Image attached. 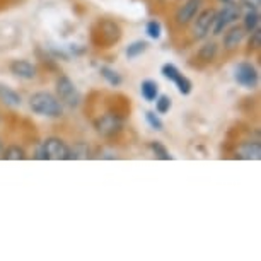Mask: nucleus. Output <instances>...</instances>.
Returning a JSON list of instances; mask_svg holds the SVG:
<instances>
[{"label":"nucleus","instance_id":"obj_1","mask_svg":"<svg viewBox=\"0 0 261 261\" xmlns=\"http://www.w3.org/2000/svg\"><path fill=\"white\" fill-rule=\"evenodd\" d=\"M29 108L33 113L46 118H60L63 115V105L50 92H34L29 97Z\"/></svg>","mask_w":261,"mask_h":261},{"label":"nucleus","instance_id":"obj_2","mask_svg":"<svg viewBox=\"0 0 261 261\" xmlns=\"http://www.w3.org/2000/svg\"><path fill=\"white\" fill-rule=\"evenodd\" d=\"M121 39V28L111 19H102L92 29V41L97 46L110 48Z\"/></svg>","mask_w":261,"mask_h":261},{"label":"nucleus","instance_id":"obj_3","mask_svg":"<svg viewBox=\"0 0 261 261\" xmlns=\"http://www.w3.org/2000/svg\"><path fill=\"white\" fill-rule=\"evenodd\" d=\"M38 159H51V161H67L70 159V150L68 145L58 137H50L41 144L38 149Z\"/></svg>","mask_w":261,"mask_h":261},{"label":"nucleus","instance_id":"obj_4","mask_svg":"<svg viewBox=\"0 0 261 261\" xmlns=\"http://www.w3.org/2000/svg\"><path fill=\"white\" fill-rule=\"evenodd\" d=\"M57 97L62 105L68 108H77L81 105V92L67 75H62L57 81Z\"/></svg>","mask_w":261,"mask_h":261},{"label":"nucleus","instance_id":"obj_5","mask_svg":"<svg viewBox=\"0 0 261 261\" xmlns=\"http://www.w3.org/2000/svg\"><path fill=\"white\" fill-rule=\"evenodd\" d=\"M215 9H203L201 12L196 14V19H195V24H193V29H191V36L196 41L200 39H205L208 34L212 33V26H214V19H215Z\"/></svg>","mask_w":261,"mask_h":261},{"label":"nucleus","instance_id":"obj_6","mask_svg":"<svg viewBox=\"0 0 261 261\" xmlns=\"http://www.w3.org/2000/svg\"><path fill=\"white\" fill-rule=\"evenodd\" d=\"M123 130V120L116 113H105L99 120L96 121V132L105 139L116 137Z\"/></svg>","mask_w":261,"mask_h":261},{"label":"nucleus","instance_id":"obj_7","mask_svg":"<svg viewBox=\"0 0 261 261\" xmlns=\"http://www.w3.org/2000/svg\"><path fill=\"white\" fill-rule=\"evenodd\" d=\"M234 77H236V82H238L239 86L246 87V89H254L259 81V73L251 62H241L239 65L236 67Z\"/></svg>","mask_w":261,"mask_h":261},{"label":"nucleus","instance_id":"obj_8","mask_svg":"<svg viewBox=\"0 0 261 261\" xmlns=\"http://www.w3.org/2000/svg\"><path fill=\"white\" fill-rule=\"evenodd\" d=\"M201 4H203V0H186L183 6L176 11V16H174L176 24H178V26H186V24H190L195 19L196 14H198Z\"/></svg>","mask_w":261,"mask_h":261},{"label":"nucleus","instance_id":"obj_9","mask_svg":"<svg viewBox=\"0 0 261 261\" xmlns=\"http://www.w3.org/2000/svg\"><path fill=\"white\" fill-rule=\"evenodd\" d=\"M9 70L16 77L24 79V81H31V79L36 77V72H38L36 67L28 60H12L11 65H9Z\"/></svg>","mask_w":261,"mask_h":261},{"label":"nucleus","instance_id":"obj_10","mask_svg":"<svg viewBox=\"0 0 261 261\" xmlns=\"http://www.w3.org/2000/svg\"><path fill=\"white\" fill-rule=\"evenodd\" d=\"M238 155L246 161H259L261 159V144L254 140H246L239 145Z\"/></svg>","mask_w":261,"mask_h":261},{"label":"nucleus","instance_id":"obj_11","mask_svg":"<svg viewBox=\"0 0 261 261\" xmlns=\"http://www.w3.org/2000/svg\"><path fill=\"white\" fill-rule=\"evenodd\" d=\"M243 39H244V29L241 26H232L224 36V48L227 51L238 50V46L243 43Z\"/></svg>","mask_w":261,"mask_h":261},{"label":"nucleus","instance_id":"obj_12","mask_svg":"<svg viewBox=\"0 0 261 261\" xmlns=\"http://www.w3.org/2000/svg\"><path fill=\"white\" fill-rule=\"evenodd\" d=\"M219 16L227 22V26L229 24H234L241 17V6H238V4H234V2H229L227 0L225 6L222 7V11H219Z\"/></svg>","mask_w":261,"mask_h":261},{"label":"nucleus","instance_id":"obj_13","mask_svg":"<svg viewBox=\"0 0 261 261\" xmlns=\"http://www.w3.org/2000/svg\"><path fill=\"white\" fill-rule=\"evenodd\" d=\"M0 101L6 106H12V108L21 106V102H22L21 96L14 89H11V87L4 86V84H0Z\"/></svg>","mask_w":261,"mask_h":261},{"label":"nucleus","instance_id":"obj_14","mask_svg":"<svg viewBox=\"0 0 261 261\" xmlns=\"http://www.w3.org/2000/svg\"><path fill=\"white\" fill-rule=\"evenodd\" d=\"M140 94L147 102H154L155 97L159 96V86H157V82L150 81V79L144 81L140 84Z\"/></svg>","mask_w":261,"mask_h":261},{"label":"nucleus","instance_id":"obj_15","mask_svg":"<svg viewBox=\"0 0 261 261\" xmlns=\"http://www.w3.org/2000/svg\"><path fill=\"white\" fill-rule=\"evenodd\" d=\"M196 57H198V60L203 63L214 62L217 57V43H214V41L205 43V45L198 50V53H196Z\"/></svg>","mask_w":261,"mask_h":261},{"label":"nucleus","instance_id":"obj_16","mask_svg":"<svg viewBox=\"0 0 261 261\" xmlns=\"http://www.w3.org/2000/svg\"><path fill=\"white\" fill-rule=\"evenodd\" d=\"M147 48H149V43L144 41V39H137V41H134L132 45H128L126 58H128V60H134V58L140 57L142 53H145Z\"/></svg>","mask_w":261,"mask_h":261},{"label":"nucleus","instance_id":"obj_17","mask_svg":"<svg viewBox=\"0 0 261 261\" xmlns=\"http://www.w3.org/2000/svg\"><path fill=\"white\" fill-rule=\"evenodd\" d=\"M99 73H101V77L105 79L108 84H110V86H113V87L121 86L123 79H121L120 73H118L116 70H113V68H110V67H101L99 68Z\"/></svg>","mask_w":261,"mask_h":261},{"label":"nucleus","instance_id":"obj_18","mask_svg":"<svg viewBox=\"0 0 261 261\" xmlns=\"http://www.w3.org/2000/svg\"><path fill=\"white\" fill-rule=\"evenodd\" d=\"M259 28V12L258 11H248L244 14V24L243 29L248 33H253L254 29Z\"/></svg>","mask_w":261,"mask_h":261},{"label":"nucleus","instance_id":"obj_19","mask_svg":"<svg viewBox=\"0 0 261 261\" xmlns=\"http://www.w3.org/2000/svg\"><path fill=\"white\" fill-rule=\"evenodd\" d=\"M68 150H70V159H87L91 154L86 142H75L73 147H68Z\"/></svg>","mask_w":261,"mask_h":261},{"label":"nucleus","instance_id":"obj_20","mask_svg":"<svg viewBox=\"0 0 261 261\" xmlns=\"http://www.w3.org/2000/svg\"><path fill=\"white\" fill-rule=\"evenodd\" d=\"M4 159L7 161H22L26 159V152L21 149L19 145H9L6 150H4Z\"/></svg>","mask_w":261,"mask_h":261},{"label":"nucleus","instance_id":"obj_21","mask_svg":"<svg viewBox=\"0 0 261 261\" xmlns=\"http://www.w3.org/2000/svg\"><path fill=\"white\" fill-rule=\"evenodd\" d=\"M174 84H176V87H178L179 94H183V96H188L191 92V87H193L191 81L188 77H185L183 73H179V75L174 79Z\"/></svg>","mask_w":261,"mask_h":261},{"label":"nucleus","instance_id":"obj_22","mask_svg":"<svg viewBox=\"0 0 261 261\" xmlns=\"http://www.w3.org/2000/svg\"><path fill=\"white\" fill-rule=\"evenodd\" d=\"M171 106H172V102H171V97L169 96H157L155 97V111L159 113V115H166V113H169L171 110Z\"/></svg>","mask_w":261,"mask_h":261},{"label":"nucleus","instance_id":"obj_23","mask_svg":"<svg viewBox=\"0 0 261 261\" xmlns=\"http://www.w3.org/2000/svg\"><path fill=\"white\" fill-rule=\"evenodd\" d=\"M149 147H150L152 152H154V154L159 157L161 161H171L172 159V155L169 154V150H167L166 147L161 144V142H150Z\"/></svg>","mask_w":261,"mask_h":261},{"label":"nucleus","instance_id":"obj_24","mask_svg":"<svg viewBox=\"0 0 261 261\" xmlns=\"http://www.w3.org/2000/svg\"><path fill=\"white\" fill-rule=\"evenodd\" d=\"M145 31H147V36H149V38H152V39H159V38H161V34H162V26H161V22H159V21L152 19V21L147 22Z\"/></svg>","mask_w":261,"mask_h":261},{"label":"nucleus","instance_id":"obj_25","mask_svg":"<svg viewBox=\"0 0 261 261\" xmlns=\"http://www.w3.org/2000/svg\"><path fill=\"white\" fill-rule=\"evenodd\" d=\"M145 120H147V123L154 128V130H157V132H161L162 128H164V123L161 121V118L155 115V111H147L145 113Z\"/></svg>","mask_w":261,"mask_h":261},{"label":"nucleus","instance_id":"obj_26","mask_svg":"<svg viewBox=\"0 0 261 261\" xmlns=\"http://www.w3.org/2000/svg\"><path fill=\"white\" fill-rule=\"evenodd\" d=\"M161 72H162V75H164L166 79H169L171 82H174V79L181 73V72L178 70V67L172 65V63H166V65H162Z\"/></svg>","mask_w":261,"mask_h":261},{"label":"nucleus","instance_id":"obj_27","mask_svg":"<svg viewBox=\"0 0 261 261\" xmlns=\"http://www.w3.org/2000/svg\"><path fill=\"white\" fill-rule=\"evenodd\" d=\"M248 46H249V51H258L259 50V46H261V31H259V28L254 29V31L251 33Z\"/></svg>","mask_w":261,"mask_h":261},{"label":"nucleus","instance_id":"obj_28","mask_svg":"<svg viewBox=\"0 0 261 261\" xmlns=\"http://www.w3.org/2000/svg\"><path fill=\"white\" fill-rule=\"evenodd\" d=\"M239 4L249 11H259V6H261V0H239Z\"/></svg>","mask_w":261,"mask_h":261},{"label":"nucleus","instance_id":"obj_29","mask_svg":"<svg viewBox=\"0 0 261 261\" xmlns=\"http://www.w3.org/2000/svg\"><path fill=\"white\" fill-rule=\"evenodd\" d=\"M0 150H2V145H0Z\"/></svg>","mask_w":261,"mask_h":261},{"label":"nucleus","instance_id":"obj_30","mask_svg":"<svg viewBox=\"0 0 261 261\" xmlns=\"http://www.w3.org/2000/svg\"><path fill=\"white\" fill-rule=\"evenodd\" d=\"M0 123H2V118H0Z\"/></svg>","mask_w":261,"mask_h":261}]
</instances>
